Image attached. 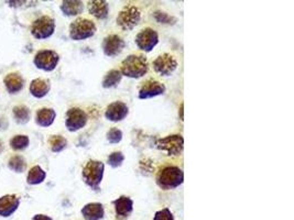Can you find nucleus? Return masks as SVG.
I'll return each instance as SVG.
<instances>
[{"label":"nucleus","mask_w":294,"mask_h":220,"mask_svg":"<svg viewBox=\"0 0 294 220\" xmlns=\"http://www.w3.org/2000/svg\"><path fill=\"white\" fill-rule=\"evenodd\" d=\"M184 181L183 171L174 165H166L160 169L155 182L157 185L163 191H171L179 187Z\"/></svg>","instance_id":"obj_1"},{"label":"nucleus","mask_w":294,"mask_h":220,"mask_svg":"<svg viewBox=\"0 0 294 220\" xmlns=\"http://www.w3.org/2000/svg\"><path fill=\"white\" fill-rule=\"evenodd\" d=\"M149 64L147 57L142 54H131L122 62V68L119 69L123 76L130 79H140L148 73Z\"/></svg>","instance_id":"obj_2"},{"label":"nucleus","mask_w":294,"mask_h":220,"mask_svg":"<svg viewBox=\"0 0 294 220\" xmlns=\"http://www.w3.org/2000/svg\"><path fill=\"white\" fill-rule=\"evenodd\" d=\"M105 172V165L103 162L96 161V160H89L85 164L82 171L83 181L85 182L88 187H91L93 191H100V183L103 181Z\"/></svg>","instance_id":"obj_3"},{"label":"nucleus","mask_w":294,"mask_h":220,"mask_svg":"<svg viewBox=\"0 0 294 220\" xmlns=\"http://www.w3.org/2000/svg\"><path fill=\"white\" fill-rule=\"evenodd\" d=\"M97 28L87 18H77L70 26V38L74 41H82L92 38L95 35Z\"/></svg>","instance_id":"obj_4"},{"label":"nucleus","mask_w":294,"mask_h":220,"mask_svg":"<svg viewBox=\"0 0 294 220\" xmlns=\"http://www.w3.org/2000/svg\"><path fill=\"white\" fill-rule=\"evenodd\" d=\"M155 148L169 157L181 156L184 149V139L181 134H171L155 141Z\"/></svg>","instance_id":"obj_5"},{"label":"nucleus","mask_w":294,"mask_h":220,"mask_svg":"<svg viewBox=\"0 0 294 220\" xmlns=\"http://www.w3.org/2000/svg\"><path fill=\"white\" fill-rule=\"evenodd\" d=\"M141 20V13L136 6H126L117 17V25L124 31H130L136 28Z\"/></svg>","instance_id":"obj_6"},{"label":"nucleus","mask_w":294,"mask_h":220,"mask_svg":"<svg viewBox=\"0 0 294 220\" xmlns=\"http://www.w3.org/2000/svg\"><path fill=\"white\" fill-rule=\"evenodd\" d=\"M55 31V21L49 16H42L34 20L31 26V34L37 40H45Z\"/></svg>","instance_id":"obj_7"},{"label":"nucleus","mask_w":294,"mask_h":220,"mask_svg":"<svg viewBox=\"0 0 294 220\" xmlns=\"http://www.w3.org/2000/svg\"><path fill=\"white\" fill-rule=\"evenodd\" d=\"M58 62L60 55L53 50H41L33 58L35 67L44 70V72H52L56 68Z\"/></svg>","instance_id":"obj_8"},{"label":"nucleus","mask_w":294,"mask_h":220,"mask_svg":"<svg viewBox=\"0 0 294 220\" xmlns=\"http://www.w3.org/2000/svg\"><path fill=\"white\" fill-rule=\"evenodd\" d=\"M135 42L143 52H151L159 43V34L152 28H145L137 34Z\"/></svg>","instance_id":"obj_9"},{"label":"nucleus","mask_w":294,"mask_h":220,"mask_svg":"<svg viewBox=\"0 0 294 220\" xmlns=\"http://www.w3.org/2000/svg\"><path fill=\"white\" fill-rule=\"evenodd\" d=\"M88 120L87 114L79 107H73L68 110L65 126L71 132H76L86 126Z\"/></svg>","instance_id":"obj_10"},{"label":"nucleus","mask_w":294,"mask_h":220,"mask_svg":"<svg viewBox=\"0 0 294 220\" xmlns=\"http://www.w3.org/2000/svg\"><path fill=\"white\" fill-rule=\"evenodd\" d=\"M153 69L161 76H171L178 68V61L169 53H163L154 59Z\"/></svg>","instance_id":"obj_11"},{"label":"nucleus","mask_w":294,"mask_h":220,"mask_svg":"<svg viewBox=\"0 0 294 220\" xmlns=\"http://www.w3.org/2000/svg\"><path fill=\"white\" fill-rule=\"evenodd\" d=\"M165 93V86L164 84H162L161 82L150 79L143 83L142 86L139 89V93H138V97L140 99H149L160 96V95H163Z\"/></svg>","instance_id":"obj_12"},{"label":"nucleus","mask_w":294,"mask_h":220,"mask_svg":"<svg viewBox=\"0 0 294 220\" xmlns=\"http://www.w3.org/2000/svg\"><path fill=\"white\" fill-rule=\"evenodd\" d=\"M126 46L123 38L117 34H109L103 41V51L106 56L115 57L121 54Z\"/></svg>","instance_id":"obj_13"},{"label":"nucleus","mask_w":294,"mask_h":220,"mask_svg":"<svg viewBox=\"0 0 294 220\" xmlns=\"http://www.w3.org/2000/svg\"><path fill=\"white\" fill-rule=\"evenodd\" d=\"M20 206V197L16 194L5 195L0 197V217L13 216Z\"/></svg>","instance_id":"obj_14"},{"label":"nucleus","mask_w":294,"mask_h":220,"mask_svg":"<svg viewBox=\"0 0 294 220\" xmlns=\"http://www.w3.org/2000/svg\"><path fill=\"white\" fill-rule=\"evenodd\" d=\"M129 108L128 106L123 102H115L107 107L105 111V117L107 120L111 122L122 121L128 116Z\"/></svg>","instance_id":"obj_15"},{"label":"nucleus","mask_w":294,"mask_h":220,"mask_svg":"<svg viewBox=\"0 0 294 220\" xmlns=\"http://www.w3.org/2000/svg\"><path fill=\"white\" fill-rule=\"evenodd\" d=\"M115 206V212L117 219H126L130 216L134 210V201L128 196H121L112 201Z\"/></svg>","instance_id":"obj_16"},{"label":"nucleus","mask_w":294,"mask_h":220,"mask_svg":"<svg viewBox=\"0 0 294 220\" xmlns=\"http://www.w3.org/2000/svg\"><path fill=\"white\" fill-rule=\"evenodd\" d=\"M88 13L94 16L96 19L104 20L109 14V6L105 0H93L87 3Z\"/></svg>","instance_id":"obj_17"},{"label":"nucleus","mask_w":294,"mask_h":220,"mask_svg":"<svg viewBox=\"0 0 294 220\" xmlns=\"http://www.w3.org/2000/svg\"><path fill=\"white\" fill-rule=\"evenodd\" d=\"M4 84L6 89L9 94H18L22 91L23 86H25V81H23L20 73L14 72L10 73L5 77Z\"/></svg>","instance_id":"obj_18"},{"label":"nucleus","mask_w":294,"mask_h":220,"mask_svg":"<svg viewBox=\"0 0 294 220\" xmlns=\"http://www.w3.org/2000/svg\"><path fill=\"white\" fill-rule=\"evenodd\" d=\"M51 89V84L49 80L45 79H35L30 84L29 91L35 98H43L49 94Z\"/></svg>","instance_id":"obj_19"},{"label":"nucleus","mask_w":294,"mask_h":220,"mask_svg":"<svg viewBox=\"0 0 294 220\" xmlns=\"http://www.w3.org/2000/svg\"><path fill=\"white\" fill-rule=\"evenodd\" d=\"M82 215L85 220H101L104 218V207L99 203H89L82 208Z\"/></svg>","instance_id":"obj_20"},{"label":"nucleus","mask_w":294,"mask_h":220,"mask_svg":"<svg viewBox=\"0 0 294 220\" xmlns=\"http://www.w3.org/2000/svg\"><path fill=\"white\" fill-rule=\"evenodd\" d=\"M56 112L52 108H41L37 111V115H35V122H37L38 126L40 127H50L51 124H53L54 120H55Z\"/></svg>","instance_id":"obj_21"},{"label":"nucleus","mask_w":294,"mask_h":220,"mask_svg":"<svg viewBox=\"0 0 294 220\" xmlns=\"http://www.w3.org/2000/svg\"><path fill=\"white\" fill-rule=\"evenodd\" d=\"M61 10L64 16H79L84 11V4L79 0H65L61 5Z\"/></svg>","instance_id":"obj_22"},{"label":"nucleus","mask_w":294,"mask_h":220,"mask_svg":"<svg viewBox=\"0 0 294 220\" xmlns=\"http://www.w3.org/2000/svg\"><path fill=\"white\" fill-rule=\"evenodd\" d=\"M46 173L45 171L41 168L39 165H34L33 168L30 169L28 176H27V182L30 185H38L41 184L45 180Z\"/></svg>","instance_id":"obj_23"},{"label":"nucleus","mask_w":294,"mask_h":220,"mask_svg":"<svg viewBox=\"0 0 294 220\" xmlns=\"http://www.w3.org/2000/svg\"><path fill=\"white\" fill-rule=\"evenodd\" d=\"M123 80V74L119 69H110L104 76V80L101 82V85L104 88H112L118 86L119 83Z\"/></svg>","instance_id":"obj_24"},{"label":"nucleus","mask_w":294,"mask_h":220,"mask_svg":"<svg viewBox=\"0 0 294 220\" xmlns=\"http://www.w3.org/2000/svg\"><path fill=\"white\" fill-rule=\"evenodd\" d=\"M13 114L15 121L19 124H26L29 122L30 117H31V111L25 105L16 106L13 109Z\"/></svg>","instance_id":"obj_25"},{"label":"nucleus","mask_w":294,"mask_h":220,"mask_svg":"<svg viewBox=\"0 0 294 220\" xmlns=\"http://www.w3.org/2000/svg\"><path fill=\"white\" fill-rule=\"evenodd\" d=\"M47 143L50 145L51 151L54 153H58V152H62L65 148L68 145V141L67 139L64 138L62 135H51L49 141H47Z\"/></svg>","instance_id":"obj_26"},{"label":"nucleus","mask_w":294,"mask_h":220,"mask_svg":"<svg viewBox=\"0 0 294 220\" xmlns=\"http://www.w3.org/2000/svg\"><path fill=\"white\" fill-rule=\"evenodd\" d=\"M8 168L16 173H23L27 170V162L21 156H15L8 161Z\"/></svg>","instance_id":"obj_27"},{"label":"nucleus","mask_w":294,"mask_h":220,"mask_svg":"<svg viewBox=\"0 0 294 220\" xmlns=\"http://www.w3.org/2000/svg\"><path fill=\"white\" fill-rule=\"evenodd\" d=\"M29 143H30V140L28 135L18 134L11 139L10 146L15 151H22L29 146Z\"/></svg>","instance_id":"obj_28"},{"label":"nucleus","mask_w":294,"mask_h":220,"mask_svg":"<svg viewBox=\"0 0 294 220\" xmlns=\"http://www.w3.org/2000/svg\"><path fill=\"white\" fill-rule=\"evenodd\" d=\"M124 161H125V156L121 151L112 152L110 156L108 157V160H107L108 164H109L113 169H117L119 168V166H122Z\"/></svg>","instance_id":"obj_29"},{"label":"nucleus","mask_w":294,"mask_h":220,"mask_svg":"<svg viewBox=\"0 0 294 220\" xmlns=\"http://www.w3.org/2000/svg\"><path fill=\"white\" fill-rule=\"evenodd\" d=\"M154 19L159 23H164V25H174L177 22V18H174L170 15H167L163 11H155L153 14Z\"/></svg>","instance_id":"obj_30"},{"label":"nucleus","mask_w":294,"mask_h":220,"mask_svg":"<svg viewBox=\"0 0 294 220\" xmlns=\"http://www.w3.org/2000/svg\"><path fill=\"white\" fill-rule=\"evenodd\" d=\"M106 138L108 141H109V143H112V144L119 143V142L123 140V131L118 128H111L109 131L107 132Z\"/></svg>","instance_id":"obj_31"},{"label":"nucleus","mask_w":294,"mask_h":220,"mask_svg":"<svg viewBox=\"0 0 294 220\" xmlns=\"http://www.w3.org/2000/svg\"><path fill=\"white\" fill-rule=\"evenodd\" d=\"M153 220H174V217L169 208H163L162 210L155 212Z\"/></svg>","instance_id":"obj_32"},{"label":"nucleus","mask_w":294,"mask_h":220,"mask_svg":"<svg viewBox=\"0 0 294 220\" xmlns=\"http://www.w3.org/2000/svg\"><path fill=\"white\" fill-rule=\"evenodd\" d=\"M8 128V120L5 116H0V130H6Z\"/></svg>","instance_id":"obj_33"},{"label":"nucleus","mask_w":294,"mask_h":220,"mask_svg":"<svg viewBox=\"0 0 294 220\" xmlns=\"http://www.w3.org/2000/svg\"><path fill=\"white\" fill-rule=\"evenodd\" d=\"M32 220H53L51 217L46 216V215H42V213H38V215H35Z\"/></svg>","instance_id":"obj_34"},{"label":"nucleus","mask_w":294,"mask_h":220,"mask_svg":"<svg viewBox=\"0 0 294 220\" xmlns=\"http://www.w3.org/2000/svg\"><path fill=\"white\" fill-rule=\"evenodd\" d=\"M4 149H5V145H4V142L0 140V154L3 153V151H4Z\"/></svg>","instance_id":"obj_35"}]
</instances>
